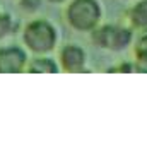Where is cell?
I'll list each match as a JSON object with an SVG mask.
<instances>
[{"label":"cell","mask_w":147,"mask_h":147,"mask_svg":"<svg viewBox=\"0 0 147 147\" xmlns=\"http://www.w3.org/2000/svg\"><path fill=\"white\" fill-rule=\"evenodd\" d=\"M91 41L94 46L106 50L111 53H121L134 46V29L123 24H99L94 31H91Z\"/></svg>","instance_id":"6da1fadb"},{"label":"cell","mask_w":147,"mask_h":147,"mask_svg":"<svg viewBox=\"0 0 147 147\" xmlns=\"http://www.w3.org/2000/svg\"><path fill=\"white\" fill-rule=\"evenodd\" d=\"M22 41L34 55H48L55 50L58 33L57 28L46 19H34L26 24L22 31Z\"/></svg>","instance_id":"7a4b0ae2"},{"label":"cell","mask_w":147,"mask_h":147,"mask_svg":"<svg viewBox=\"0 0 147 147\" xmlns=\"http://www.w3.org/2000/svg\"><path fill=\"white\" fill-rule=\"evenodd\" d=\"M67 22L75 31L91 33L103 19V7L99 0H72L65 10Z\"/></svg>","instance_id":"3957f363"},{"label":"cell","mask_w":147,"mask_h":147,"mask_svg":"<svg viewBox=\"0 0 147 147\" xmlns=\"http://www.w3.org/2000/svg\"><path fill=\"white\" fill-rule=\"evenodd\" d=\"M28 53L21 46L10 45L0 48V74H21L28 67Z\"/></svg>","instance_id":"277c9868"},{"label":"cell","mask_w":147,"mask_h":147,"mask_svg":"<svg viewBox=\"0 0 147 147\" xmlns=\"http://www.w3.org/2000/svg\"><path fill=\"white\" fill-rule=\"evenodd\" d=\"M60 69L69 74H80L86 70L87 65V53L82 46L79 45H65L60 50V58H58Z\"/></svg>","instance_id":"5b68a950"},{"label":"cell","mask_w":147,"mask_h":147,"mask_svg":"<svg viewBox=\"0 0 147 147\" xmlns=\"http://www.w3.org/2000/svg\"><path fill=\"white\" fill-rule=\"evenodd\" d=\"M128 24L134 31L147 33V0H137L127 12Z\"/></svg>","instance_id":"8992f818"},{"label":"cell","mask_w":147,"mask_h":147,"mask_svg":"<svg viewBox=\"0 0 147 147\" xmlns=\"http://www.w3.org/2000/svg\"><path fill=\"white\" fill-rule=\"evenodd\" d=\"M26 70L29 74H58L60 63H57L48 55H36L34 58H31L28 62Z\"/></svg>","instance_id":"52a82bcc"},{"label":"cell","mask_w":147,"mask_h":147,"mask_svg":"<svg viewBox=\"0 0 147 147\" xmlns=\"http://www.w3.org/2000/svg\"><path fill=\"white\" fill-rule=\"evenodd\" d=\"M134 57L137 70L147 72V33H142L134 41Z\"/></svg>","instance_id":"ba28073f"},{"label":"cell","mask_w":147,"mask_h":147,"mask_svg":"<svg viewBox=\"0 0 147 147\" xmlns=\"http://www.w3.org/2000/svg\"><path fill=\"white\" fill-rule=\"evenodd\" d=\"M16 28H17V24L12 19V16L0 12V39L9 38L10 34H14L16 33Z\"/></svg>","instance_id":"9c48e42d"},{"label":"cell","mask_w":147,"mask_h":147,"mask_svg":"<svg viewBox=\"0 0 147 147\" xmlns=\"http://www.w3.org/2000/svg\"><path fill=\"white\" fill-rule=\"evenodd\" d=\"M43 0H21V9L26 12H36Z\"/></svg>","instance_id":"30bf717a"},{"label":"cell","mask_w":147,"mask_h":147,"mask_svg":"<svg viewBox=\"0 0 147 147\" xmlns=\"http://www.w3.org/2000/svg\"><path fill=\"white\" fill-rule=\"evenodd\" d=\"M48 2H51V3H63V2H67V0H48Z\"/></svg>","instance_id":"8fae6325"},{"label":"cell","mask_w":147,"mask_h":147,"mask_svg":"<svg viewBox=\"0 0 147 147\" xmlns=\"http://www.w3.org/2000/svg\"><path fill=\"white\" fill-rule=\"evenodd\" d=\"M123 2H130V0H123Z\"/></svg>","instance_id":"7c38bea8"}]
</instances>
